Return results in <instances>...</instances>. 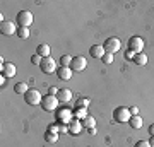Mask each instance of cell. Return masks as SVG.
I'll use <instances>...</instances> for the list:
<instances>
[{
  "label": "cell",
  "mask_w": 154,
  "mask_h": 147,
  "mask_svg": "<svg viewBox=\"0 0 154 147\" xmlns=\"http://www.w3.org/2000/svg\"><path fill=\"white\" fill-rule=\"evenodd\" d=\"M55 120H57V123H65V125H69L74 120V111L69 106H58V109L55 111Z\"/></svg>",
  "instance_id": "1"
},
{
  "label": "cell",
  "mask_w": 154,
  "mask_h": 147,
  "mask_svg": "<svg viewBox=\"0 0 154 147\" xmlns=\"http://www.w3.org/2000/svg\"><path fill=\"white\" fill-rule=\"evenodd\" d=\"M130 118H132V115H130V109L127 106H116L113 109V120L116 123H128Z\"/></svg>",
  "instance_id": "2"
},
{
  "label": "cell",
  "mask_w": 154,
  "mask_h": 147,
  "mask_svg": "<svg viewBox=\"0 0 154 147\" xmlns=\"http://www.w3.org/2000/svg\"><path fill=\"white\" fill-rule=\"evenodd\" d=\"M24 101L29 106H38L43 101V96H41V93H39L38 89H29L28 93L24 94Z\"/></svg>",
  "instance_id": "3"
},
{
  "label": "cell",
  "mask_w": 154,
  "mask_h": 147,
  "mask_svg": "<svg viewBox=\"0 0 154 147\" xmlns=\"http://www.w3.org/2000/svg\"><path fill=\"white\" fill-rule=\"evenodd\" d=\"M58 98L57 96H51V94H46L43 98V101H41V108L45 109V111H53L55 113L57 109H58Z\"/></svg>",
  "instance_id": "4"
},
{
  "label": "cell",
  "mask_w": 154,
  "mask_h": 147,
  "mask_svg": "<svg viewBox=\"0 0 154 147\" xmlns=\"http://www.w3.org/2000/svg\"><path fill=\"white\" fill-rule=\"evenodd\" d=\"M120 39L115 38V36H111V38H106V41L103 43V48H105L106 53H111V55H115L116 51H120Z\"/></svg>",
  "instance_id": "5"
},
{
  "label": "cell",
  "mask_w": 154,
  "mask_h": 147,
  "mask_svg": "<svg viewBox=\"0 0 154 147\" xmlns=\"http://www.w3.org/2000/svg\"><path fill=\"white\" fill-rule=\"evenodd\" d=\"M33 21H34L33 12L21 11L19 14H17V24H19V27H29L31 24H33Z\"/></svg>",
  "instance_id": "6"
},
{
  "label": "cell",
  "mask_w": 154,
  "mask_h": 147,
  "mask_svg": "<svg viewBox=\"0 0 154 147\" xmlns=\"http://www.w3.org/2000/svg\"><path fill=\"white\" fill-rule=\"evenodd\" d=\"M39 69H41V72H43V74L50 75V74L57 72V62L53 60L51 57H46V58H43V60H41V65H39Z\"/></svg>",
  "instance_id": "7"
},
{
  "label": "cell",
  "mask_w": 154,
  "mask_h": 147,
  "mask_svg": "<svg viewBox=\"0 0 154 147\" xmlns=\"http://www.w3.org/2000/svg\"><path fill=\"white\" fill-rule=\"evenodd\" d=\"M128 50H132L134 53H142L144 39L140 36H132V38L128 39Z\"/></svg>",
  "instance_id": "8"
},
{
  "label": "cell",
  "mask_w": 154,
  "mask_h": 147,
  "mask_svg": "<svg viewBox=\"0 0 154 147\" xmlns=\"http://www.w3.org/2000/svg\"><path fill=\"white\" fill-rule=\"evenodd\" d=\"M86 67H88V60L84 57H72L70 69L74 72H82V70H86Z\"/></svg>",
  "instance_id": "9"
},
{
  "label": "cell",
  "mask_w": 154,
  "mask_h": 147,
  "mask_svg": "<svg viewBox=\"0 0 154 147\" xmlns=\"http://www.w3.org/2000/svg\"><path fill=\"white\" fill-rule=\"evenodd\" d=\"M16 31H17L16 24L11 21H4L0 24V33L4 34V36H12V34H16Z\"/></svg>",
  "instance_id": "10"
},
{
  "label": "cell",
  "mask_w": 154,
  "mask_h": 147,
  "mask_svg": "<svg viewBox=\"0 0 154 147\" xmlns=\"http://www.w3.org/2000/svg\"><path fill=\"white\" fill-rule=\"evenodd\" d=\"M0 72H2V75L5 77V79H11V77L16 75V65L11 63V62H5V63H2Z\"/></svg>",
  "instance_id": "11"
},
{
  "label": "cell",
  "mask_w": 154,
  "mask_h": 147,
  "mask_svg": "<svg viewBox=\"0 0 154 147\" xmlns=\"http://www.w3.org/2000/svg\"><path fill=\"white\" fill-rule=\"evenodd\" d=\"M82 123H81V120H77V118H74V120L69 123V133L70 135H79L81 132H82Z\"/></svg>",
  "instance_id": "12"
},
{
  "label": "cell",
  "mask_w": 154,
  "mask_h": 147,
  "mask_svg": "<svg viewBox=\"0 0 154 147\" xmlns=\"http://www.w3.org/2000/svg\"><path fill=\"white\" fill-rule=\"evenodd\" d=\"M72 69L70 67H58V70H57V75L60 81H70L72 79Z\"/></svg>",
  "instance_id": "13"
},
{
  "label": "cell",
  "mask_w": 154,
  "mask_h": 147,
  "mask_svg": "<svg viewBox=\"0 0 154 147\" xmlns=\"http://www.w3.org/2000/svg\"><path fill=\"white\" fill-rule=\"evenodd\" d=\"M72 91L70 89H67V87H63V89H58V94H57V98H58V101L60 103H69L72 99Z\"/></svg>",
  "instance_id": "14"
},
{
  "label": "cell",
  "mask_w": 154,
  "mask_h": 147,
  "mask_svg": "<svg viewBox=\"0 0 154 147\" xmlns=\"http://www.w3.org/2000/svg\"><path fill=\"white\" fill-rule=\"evenodd\" d=\"M89 53L93 58H103L105 57V48H103V44H93L91 48H89Z\"/></svg>",
  "instance_id": "15"
},
{
  "label": "cell",
  "mask_w": 154,
  "mask_h": 147,
  "mask_svg": "<svg viewBox=\"0 0 154 147\" xmlns=\"http://www.w3.org/2000/svg\"><path fill=\"white\" fill-rule=\"evenodd\" d=\"M147 62H149V58L146 53H135V57H134V63L135 65L144 67V65H147Z\"/></svg>",
  "instance_id": "16"
},
{
  "label": "cell",
  "mask_w": 154,
  "mask_h": 147,
  "mask_svg": "<svg viewBox=\"0 0 154 147\" xmlns=\"http://www.w3.org/2000/svg\"><path fill=\"white\" fill-rule=\"evenodd\" d=\"M36 53H38L41 58H46V57H50V46L46 43H41L38 48H36Z\"/></svg>",
  "instance_id": "17"
},
{
  "label": "cell",
  "mask_w": 154,
  "mask_h": 147,
  "mask_svg": "<svg viewBox=\"0 0 154 147\" xmlns=\"http://www.w3.org/2000/svg\"><path fill=\"white\" fill-rule=\"evenodd\" d=\"M81 123H82V127L86 128V130H89V128H94V127H96V120H94L91 115H88L84 120H81Z\"/></svg>",
  "instance_id": "18"
},
{
  "label": "cell",
  "mask_w": 154,
  "mask_h": 147,
  "mask_svg": "<svg viewBox=\"0 0 154 147\" xmlns=\"http://www.w3.org/2000/svg\"><path fill=\"white\" fill-rule=\"evenodd\" d=\"M28 91H29V87L26 82H17L14 86V93H17V94H26Z\"/></svg>",
  "instance_id": "19"
},
{
  "label": "cell",
  "mask_w": 154,
  "mask_h": 147,
  "mask_svg": "<svg viewBox=\"0 0 154 147\" xmlns=\"http://www.w3.org/2000/svg\"><path fill=\"white\" fill-rule=\"evenodd\" d=\"M58 135H60V133H55V132L46 130L45 132V140L48 142V144H55V142L58 140Z\"/></svg>",
  "instance_id": "20"
},
{
  "label": "cell",
  "mask_w": 154,
  "mask_h": 147,
  "mask_svg": "<svg viewBox=\"0 0 154 147\" xmlns=\"http://www.w3.org/2000/svg\"><path fill=\"white\" fill-rule=\"evenodd\" d=\"M128 123H130V127H132V128H135V130H137V128H140V127H142V118H140V115H134Z\"/></svg>",
  "instance_id": "21"
},
{
  "label": "cell",
  "mask_w": 154,
  "mask_h": 147,
  "mask_svg": "<svg viewBox=\"0 0 154 147\" xmlns=\"http://www.w3.org/2000/svg\"><path fill=\"white\" fill-rule=\"evenodd\" d=\"M88 116V108H75L74 109V118L77 120H84Z\"/></svg>",
  "instance_id": "22"
},
{
  "label": "cell",
  "mask_w": 154,
  "mask_h": 147,
  "mask_svg": "<svg viewBox=\"0 0 154 147\" xmlns=\"http://www.w3.org/2000/svg\"><path fill=\"white\" fill-rule=\"evenodd\" d=\"M29 27H17V36L22 39H28L29 38Z\"/></svg>",
  "instance_id": "23"
},
{
  "label": "cell",
  "mask_w": 154,
  "mask_h": 147,
  "mask_svg": "<svg viewBox=\"0 0 154 147\" xmlns=\"http://www.w3.org/2000/svg\"><path fill=\"white\" fill-rule=\"evenodd\" d=\"M89 98H79L77 99V103H75V108H88L89 106Z\"/></svg>",
  "instance_id": "24"
},
{
  "label": "cell",
  "mask_w": 154,
  "mask_h": 147,
  "mask_svg": "<svg viewBox=\"0 0 154 147\" xmlns=\"http://www.w3.org/2000/svg\"><path fill=\"white\" fill-rule=\"evenodd\" d=\"M70 63H72V57L70 55H63L60 58V65L62 67H70Z\"/></svg>",
  "instance_id": "25"
},
{
  "label": "cell",
  "mask_w": 154,
  "mask_h": 147,
  "mask_svg": "<svg viewBox=\"0 0 154 147\" xmlns=\"http://www.w3.org/2000/svg\"><path fill=\"white\" fill-rule=\"evenodd\" d=\"M113 57H115V55H111V53H105V57H103L101 60H103V63H105V65H110V63H113Z\"/></svg>",
  "instance_id": "26"
},
{
  "label": "cell",
  "mask_w": 154,
  "mask_h": 147,
  "mask_svg": "<svg viewBox=\"0 0 154 147\" xmlns=\"http://www.w3.org/2000/svg\"><path fill=\"white\" fill-rule=\"evenodd\" d=\"M41 60H43V58H41L38 53H34L33 57H31V63H34V65H41Z\"/></svg>",
  "instance_id": "27"
},
{
  "label": "cell",
  "mask_w": 154,
  "mask_h": 147,
  "mask_svg": "<svg viewBox=\"0 0 154 147\" xmlns=\"http://www.w3.org/2000/svg\"><path fill=\"white\" fill-rule=\"evenodd\" d=\"M46 130L55 132V133H60V125H58V123H51V125H48V128H46Z\"/></svg>",
  "instance_id": "28"
},
{
  "label": "cell",
  "mask_w": 154,
  "mask_h": 147,
  "mask_svg": "<svg viewBox=\"0 0 154 147\" xmlns=\"http://www.w3.org/2000/svg\"><path fill=\"white\" fill-rule=\"evenodd\" d=\"M123 57H125V60H134V57H135V53H134L132 50H127L125 53H123Z\"/></svg>",
  "instance_id": "29"
},
{
  "label": "cell",
  "mask_w": 154,
  "mask_h": 147,
  "mask_svg": "<svg viewBox=\"0 0 154 147\" xmlns=\"http://www.w3.org/2000/svg\"><path fill=\"white\" fill-rule=\"evenodd\" d=\"M135 147H151V144H149V140H139Z\"/></svg>",
  "instance_id": "30"
},
{
  "label": "cell",
  "mask_w": 154,
  "mask_h": 147,
  "mask_svg": "<svg viewBox=\"0 0 154 147\" xmlns=\"http://www.w3.org/2000/svg\"><path fill=\"white\" fill-rule=\"evenodd\" d=\"M48 94H51V96H57V94H58V89H57V87H53V86H51V87H50V89H48Z\"/></svg>",
  "instance_id": "31"
},
{
  "label": "cell",
  "mask_w": 154,
  "mask_h": 147,
  "mask_svg": "<svg viewBox=\"0 0 154 147\" xmlns=\"http://www.w3.org/2000/svg\"><path fill=\"white\" fill-rule=\"evenodd\" d=\"M128 109H130V115H132V116H134V115H139V108H137V106H132V108H128Z\"/></svg>",
  "instance_id": "32"
},
{
  "label": "cell",
  "mask_w": 154,
  "mask_h": 147,
  "mask_svg": "<svg viewBox=\"0 0 154 147\" xmlns=\"http://www.w3.org/2000/svg\"><path fill=\"white\" fill-rule=\"evenodd\" d=\"M149 135L154 137V123H151V125H149Z\"/></svg>",
  "instance_id": "33"
},
{
  "label": "cell",
  "mask_w": 154,
  "mask_h": 147,
  "mask_svg": "<svg viewBox=\"0 0 154 147\" xmlns=\"http://www.w3.org/2000/svg\"><path fill=\"white\" fill-rule=\"evenodd\" d=\"M89 135H96V127H94V128H89Z\"/></svg>",
  "instance_id": "34"
},
{
  "label": "cell",
  "mask_w": 154,
  "mask_h": 147,
  "mask_svg": "<svg viewBox=\"0 0 154 147\" xmlns=\"http://www.w3.org/2000/svg\"><path fill=\"white\" fill-rule=\"evenodd\" d=\"M149 144H151V147H154V137H151V139H149Z\"/></svg>",
  "instance_id": "35"
}]
</instances>
